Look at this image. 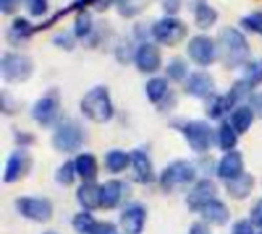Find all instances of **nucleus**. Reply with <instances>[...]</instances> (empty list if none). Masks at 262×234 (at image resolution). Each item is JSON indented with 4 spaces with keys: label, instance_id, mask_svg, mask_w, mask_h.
Segmentation results:
<instances>
[{
    "label": "nucleus",
    "instance_id": "obj_1",
    "mask_svg": "<svg viewBox=\"0 0 262 234\" xmlns=\"http://www.w3.org/2000/svg\"><path fill=\"white\" fill-rule=\"evenodd\" d=\"M250 54L249 41L239 29L233 26L221 29L218 38V57L227 69L246 66L250 60Z\"/></svg>",
    "mask_w": 262,
    "mask_h": 234
},
{
    "label": "nucleus",
    "instance_id": "obj_2",
    "mask_svg": "<svg viewBox=\"0 0 262 234\" xmlns=\"http://www.w3.org/2000/svg\"><path fill=\"white\" fill-rule=\"evenodd\" d=\"M83 116L94 123H107L114 116V104L104 86H95L84 93L80 103Z\"/></svg>",
    "mask_w": 262,
    "mask_h": 234
},
{
    "label": "nucleus",
    "instance_id": "obj_3",
    "mask_svg": "<svg viewBox=\"0 0 262 234\" xmlns=\"http://www.w3.org/2000/svg\"><path fill=\"white\" fill-rule=\"evenodd\" d=\"M180 132L186 138L190 149L196 153L209 152L216 141V133L213 132L212 126L204 120L186 121L180 127Z\"/></svg>",
    "mask_w": 262,
    "mask_h": 234
},
{
    "label": "nucleus",
    "instance_id": "obj_4",
    "mask_svg": "<svg viewBox=\"0 0 262 234\" xmlns=\"http://www.w3.org/2000/svg\"><path fill=\"white\" fill-rule=\"evenodd\" d=\"M84 144V129L77 121H63L52 135V147L60 153H75Z\"/></svg>",
    "mask_w": 262,
    "mask_h": 234
},
{
    "label": "nucleus",
    "instance_id": "obj_5",
    "mask_svg": "<svg viewBox=\"0 0 262 234\" xmlns=\"http://www.w3.org/2000/svg\"><path fill=\"white\" fill-rule=\"evenodd\" d=\"M34 72V63L29 57L17 54V52H6L0 61V74L6 83H25Z\"/></svg>",
    "mask_w": 262,
    "mask_h": 234
},
{
    "label": "nucleus",
    "instance_id": "obj_6",
    "mask_svg": "<svg viewBox=\"0 0 262 234\" xmlns=\"http://www.w3.org/2000/svg\"><path fill=\"white\" fill-rule=\"evenodd\" d=\"M152 37L164 46H177L187 35V26L184 21L173 15L163 17L152 25Z\"/></svg>",
    "mask_w": 262,
    "mask_h": 234
},
{
    "label": "nucleus",
    "instance_id": "obj_7",
    "mask_svg": "<svg viewBox=\"0 0 262 234\" xmlns=\"http://www.w3.org/2000/svg\"><path fill=\"white\" fill-rule=\"evenodd\" d=\"M196 178V169L190 161L177 159L170 162L160 176V185L163 190L169 192L178 185L190 184Z\"/></svg>",
    "mask_w": 262,
    "mask_h": 234
},
{
    "label": "nucleus",
    "instance_id": "obj_8",
    "mask_svg": "<svg viewBox=\"0 0 262 234\" xmlns=\"http://www.w3.org/2000/svg\"><path fill=\"white\" fill-rule=\"evenodd\" d=\"M15 208L17 212L28 221L37 222V224H45L51 221L54 215V208L51 201L45 198H37V196H21L15 201Z\"/></svg>",
    "mask_w": 262,
    "mask_h": 234
},
{
    "label": "nucleus",
    "instance_id": "obj_9",
    "mask_svg": "<svg viewBox=\"0 0 262 234\" xmlns=\"http://www.w3.org/2000/svg\"><path fill=\"white\" fill-rule=\"evenodd\" d=\"M187 54L198 66H210L218 58V44L212 37L195 35L187 46Z\"/></svg>",
    "mask_w": 262,
    "mask_h": 234
},
{
    "label": "nucleus",
    "instance_id": "obj_10",
    "mask_svg": "<svg viewBox=\"0 0 262 234\" xmlns=\"http://www.w3.org/2000/svg\"><path fill=\"white\" fill-rule=\"evenodd\" d=\"M216 193H218V187L212 179H201L198 181L192 190L187 195V207L190 212H201L207 204H210L212 201L216 199Z\"/></svg>",
    "mask_w": 262,
    "mask_h": 234
},
{
    "label": "nucleus",
    "instance_id": "obj_11",
    "mask_svg": "<svg viewBox=\"0 0 262 234\" xmlns=\"http://www.w3.org/2000/svg\"><path fill=\"white\" fill-rule=\"evenodd\" d=\"M215 78L204 71H196L193 74L189 75V78L186 80V92L195 98H201V100H207L212 98L215 95Z\"/></svg>",
    "mask_w": 262,
    "mask_h": 234
},
{
    "label": "nucleus",
    "instance_id": "obj_12",
    "mask_svg": "<svg viewBox=\"0 0 262 234\" xmlns=\"http://www.w3.org/2000/svg\"><path fill=\"white\" fill-rule=\"evenodd\" d=\"M135 66L143 74H154L161 67V52L154 43H141L134 55Z\"/></svg>",
    "mask_w": 262,
    "mask_h": 234
},
{
    "label": "nucleus",
    "instance_id": "obj_13",
    "mask_svg": "<svg viewBox=\"0 0 262 234\" xmlns=\"http://www.w3.org/2000/svg\"><path fill=\"white\" fill-rule=\"evenodd\" d=\"M31 167V158L28 155V152L17 149L14 150L5 166V172H3V182L5 184H11V182H17L20 178H23L28 170Z\"/></svg>",
    "mask_w": 262,
    "mask_h": 234
},
{
    "label": "nucleus",
    "instance_id": "obj_14",
    "mask_svg": "<svg viewBox=\"0 0 262 234\" xmlns=\"http://www.w3.org/2000/svg\"><path fill=\"white\" fill-rule=\"evenodd\" d=\"M244 173V159L241 152H227L216 166V176L223 181H232Z\"/></svg>",
    "mask_w": 262,
    "mask_h": 234
},
{
    "label": "nucleus",
    "instance_id": "obj_15",
    "mask_svg": "<svg viewBox=\"0 0 262 234\" xmlns=\"http://www.w3.org/2000/svg\"><path fill=\"white\" fill-rule=\"evenodd\" d=\"M58 116V98L52 95H46L34 103L32 106V118L40 126H51Z\"/></svg>",
    "mask_w": 262,
    "mask_h": 234
},
{
    "label": "nucleus",
    "instance_id": "obj_16",
    "mask_svg": "<svg viewBox=\"0 0 262 234\" xmlns=\"http://www.w3.org/2000/svg\"><path fill=\"white\" fill-rule=\"evenodd\" d=\"M147 213L143 205H130L120 216V225L126 234H141L144 230Z\"/></svg>",
    "mask_w": 262,
    "mask_h": 234
},
{
    "label": "nucleus",
    "instance_id": "obj_17",
    "mask_svg": "<svg viewBox=\"0 0 262 234\" xmlns=\"http://www.w3.org/2000/svg\"><path fill=\"white\" fill-rule=\"evenodd\" d=\"M132 156V170L140 184H150L155 181V170L154 164L149 158V155L143 150H134L130 152Z\"/></svg>",
    "mask_w": 262,
    "mask_h": 234
},
{
    "label": "nucleus",
    "instance_id": "obj_18",
    "mask_svg": "<svg viewBox=\"0 0 262 234\" xmlns=\"http://www.w3.org/2000/svg\"><path fill=\"white\" fill-rule=\"evenodd\" d=\"M77 201L86 212H94L101 207V185L95 182H83L77 189Z\"/></svg>",
    "mask_w": 262,
    "mask_h": 234
},
{
    "label": "nucleus",
    "instance_id": "obj_19",
    "mask_svg": "<svg viewBox=\"0 0 262 234\" xmlns=\"http://www.w3.org/2000/svg\"><path fill=\"white\" fill-rule=\"evenodd\" d=\"M253 189H255V178L247 172H244L238 178L226 182V190H227L229 196L235 201H243V199L249 198L252 195Z\"/></svg>",
    "mask_w": 262,
    "mask_h": 234
},
{
    "label": "nucleus",
    "instance_id": "obj_20",
    "mask_svg": "<svg viewBox=\"0 0 262 234\" xmlns=\"http://www.w3.org/2000/svg\"><path fill=\"white\" fill-rule=\"evenodd\" d=\"M201 218L204 222L207 224H213V225H226L230 221V210L229 207L223 202V201H212L210 204H207L201 212H200Z\"/></svg>",
    "mask_w": 262,
    "mask_h": 234
},
{
    "label": "nucleus",
    "instance_id": "obj_21",
    "mask_svg": "<svg viewBox=\"0 0 262 234\" xmlns=\"http://www.w3.org/2000/svg\"><path fill=\"white\" fill-rule=\"evenodd\" d=\"M75 170L83 182H94L98 176V162L92 153H81L75 158Z\"/></svg>",
    "mask_w": 262,
    "mask_h": 234
},
{
    "label": "nucleus",
    "instance_id": "obj_22",
    "mask_svg": "<svg viewBox=\"0 0 262 234\" xmlns=\"http://www.w3.org/2000/svg\"><path fill=\"white\" fill-rule=\"evenodd\" d=\"M124 185L118 179H111L101 185V207L106 210L115 208L123 198Z\"/></svg>",
    "mask_w": 262,
    "mask_h": 234
},
{
    "label": "nucleus",
    "instance_id": "obj_23",
    "mask_svg": "<svg viewBox=\"0 0 262 234\" xmlns=\"http://www.w3.org/2000/svg\"><path fill=\"white\" fill-rule=\"evenodd\" d=\"M255 116L256 115L250 106H236V109L230 115V124L233 126L238 135H244L250 130Z\"/></svg>",
    "mask_w": 262,
    "mask_h": 234
},
{
    "label": "nucleus",
    "instance_id": "obj_24",
    "mask_svg": "<svg viewBox=\"0 0 262 234\" xmlns=\"http://www.w3.org/2000/svg\"><path fill=\"white\" fill-rule=\"evenodd\" d=\"M132 162V156L130 153L124 152V150H111L106 153L104 156V166L111 173H121L124 172Z\"/></svg>",
    "mask_w": 262,
    "mask_h": 234
},
{
    "label": "nucleus",
    "instance_id": "obj_25",
    "mask_svg": "<svg viewBox=\"0 0 262 234\" xmlns=\"http://www.w3.org/2000/svg\"><path fill=\"white\" fill-rule=\"evenodd\" d=\"M238 133L236 130L233 129V126L230 124V121H224L218 132H216V143H218V147L223 150V152H232L235 150L236 144H238Z\"/></svg>",
    "mask_w": 262,
    "mask_h": 234
},
{
    "label": "nucleus",
    "instance_id": "obj_26",
    "mask_svg": "<svg viewBox=\"0 0 262 234\" xmlns=\"http://www.w3.org/2000/svg\"><path fill=\"white\" fill-rule=\"evenodd\" d=\"M218 20V12L213 6H210L206 2H200L195 6V25L200 29H209L212 28Z\"/></svg>",
    "mask_w": 262,
    "mask_h": 234
},
{
    "label": "nucleus",
    "instance_id": "obj_27",
    "mask_svg": "<svg viewBox=\"0 0 262 234\" xmlns=\"http://www.w3.org/2000/svg\"><path fill=\"white\" fill-rule=\"evenodd\" d=\"M169 90V81L164 77H154L146 83V95L150 103H160L166 98Z\"/></svg>",
    "mask_w": 262,
    "mask_h": 234
},
{
    "label": "nucleus",
    "instance_id": "obj_28",
    "mask_svg": "<svg viewBox=\"0 0 262 234\" xmlns=\"http://www.w3.org/2000/svg\"><path fill=\"white\" fill-rule=\"evenodd\" d=\"M152 0H115L117 9L121 15L124 17H134L143 12Z\"/></svg>",
    "mask_w": 262,
    "mask_h": 234
},
{
    "label": "nucleus",
    "instance_id": "obj_29",
    "mask_svg": "<svg viewBox=\"0 0 262 234\" xmlns=\"http://www.w3.org/2000/svg\"><path fill=\"white\" fill-rule=\"evenodd\" d=\"M97 224L98 222L94 219L91 212H86V210L77 213L72 218V227H74V230L78 234H91L95 230Z\"/></svg>",
    "mask_w": 262,
    "mask_h": 234
},
{
    "label": "nucleus",
    "instance_id": "obj_30",
    "mask_svg": "<svg viewBox=\"0 0 262 234\" xmlns=\"http://www.w3.org/2000/svg\"><path fill=\"white\" fill-rule=\"evenodd\" d=\"M252 90H253V89L249 86V83H247L244 78L238 80V81L230 87V90L226 93V97H227V101H229L230 107L236 106L241 100H244L246 97H249V93H252Z\"/></svg>",
    "mask_w": 262,
    "mask_h": 234
},
{
    "label": "nucleus",
    "instance_id": "obj_31",
    "mask_svg": "<svg viewBox=\"0 0 262 234\" xmlns=\"http://www.w3.org/2000/svg\"><path fill=\"white\" fill-rule=\"evenodd\" d=\"M166 74L173 81H183V80L189 78L187 77L189 75V66L183 58L175 57L173 60L169 61V64L166 67Z\"/></svg>",
    "mask_w": 262,
    "mask_h": 234
},
{
    "label": "nucleus",
    "instance_id": "obj_32",
    "mask_svg": "<svg viewBox=\"0 0 262 234\" xmlns=\"http://www.w3.org/2000/svg\"><path fill=\"white\" fill-rule=\"evenodd\" d=\"M32 32V26L28 20L25 18H15L11 25V31H9V37H11V41L14 43H18V41H23L26 40Z\"/></svg>",
    "mask_w": 262,
    "mask_h": 234
},
{
    "label": "nucleus",
    "instance_id": "obj_33",
    "mask_svg": "<svg viewBox=\"0 0 262 234\" xmlns=\"http://www.w3.org/2000/svg\"><path fill=\"white\" fill-rule=\"evenodd\" d=\"M232 107H230V104H229V101H227V97L226 95H213L212 98H210V104H209V107H207V115L212 118V120H220V118H223L224 116V113L226 112H229Z\"/></svg>",
    "mask_w": 262,
    "mask_h": 234
},
{
    "label": "nucleus",
    "instance_id": "obj_34",
    "mask_svg": "<svg viewBox=\"0 0 262 234\" xmlns=\"http://www.w3.org/2000/svg\"><path fill=\"white\" fill-rule=\"evenodd\" d=\"M92 31V17L88 11H80L75 17L74 23V34L77 38H84L91 34Z\"/></svg>",
    "mask_w": 262,
    "mask_h": 234
},
{
    "label": "nucleus",
    "instance_id": "obj_35",
    "mask_svg": "<svg viewBox=\"0 0 262 234\" xmlns=\"http://www.w3.org/2000/svg\"><path fill=\"white\" fill-rule=\"evenodd\" d=\"M75 175H77V170H75V162L74 161H66L63 162L57 172H55V181L60 184V185H72L74 181H75Z\"/></svg>",
    "mask_w": 262,
    "mask_h": 234
},
{
    "label": "nucleus",
    "instance_id": "obj_36",
    "mask_svg": "<svg viewBox=\"0 0 262 234\" xmlns=\"http://www.w3.org/2000/svg\"><path fill=\"white\" fill-rule=\"evenodd\" d=\"M249 86L252 89H255L256 86L262 84V58L259 60H255L252 63H249L246 66V72H244V77H243Z\"/></svg>",
    "mask_w": 262,
    "mask_h": 234
},
{
    "label": "nucleus",
    "instance_id": "obj_37",
    "mask_svg": "<svg viewBox=\"0 0 262 234\" xmlns=\"http://www.w3.org/2000/svg\"><path fill=\"white\" fill-rule=\"evenodd\" d=\"M243 26L249 31H253V32H258L262 35V12H255V14H250L247 17H244L241 20Z\"/></svg>",
    "mask_w": 262,
    "mask_h": 234
},
{
    "label": "nucleus",
    "instance_id": "obj_38",
    "mask_svg": "<svg viewBox=\"0 0 262 234\" xmlns=\"http://www.w3.org/2000/svg\"><path fill=\"white\" fill-rule=\"evenodd\" d=\"M25 5L34 17H41L48 11V0H25Z\"/></svg>",
    "mask_w": 262,
    "mask_h": 234
},
{
    "label": "nucleus",
    "instance_id": "obj_39",
    "mask_svg": "<svg viewBox=\"0 0 262 234\" xmlns=\"http://www.w3.org/2000/svg\"><path fill=\"white\" fill-rule=\"evenodd\" d=\"M75 34H69V32H60L54 37V43L63 49H74L75 48Z\"/></svg>",
    "mask_w": 262,
    "mask_h": 234
},
{
    "label": "nucleus",
    "instance_id": "obj_40",
    "mask_svg": "<svg viewBox=\"0 0 262 234\" xmlns=\"http://www.w3.org/2000/svg\"><path fill=\"white\" fill-rule=\"evenodd\" d=\"M255 228H256V227L252 224V221L241 219V221L235 222L233 230H232V234H258L255 231Z\"/></svg>",
    "mask_w": 262,
    "mask_h": 234
},
{
    "label": "nucleus",
    "instance_id": "obj_41",
    "mask_svg": "<svg viewBox=\"0 0 262 234\" xmlns=\"http://www.w3.org/2000/svg\"><path fill=\"white\" fill-rule=\"evenodd\" d=\"M2 110H3V113H8V115L17 112V103H15V100L14 98H9V95L5 90L2 92Z\"/></svg>",
    "mask_w": 262,
    "mask_h": 234
},
{
    "label": "nucleus",
    "instance_id": "obj_42",
    "mask_svg": "<svg viewBox=\"0 0 262 234\" xmlns=\"http://www.w3.org/2000/svg\"><path fill=\"white\" fill-rule=\"evenodd\" d=\"M250 221L255 227L262 230V198L253 205V208L250 212Z\"/></svg>",
    "mask_w": 262,
    "mask_h": 234
},
{
    "label": "nucleus",
    "instance_id": "obj_43",
    "mask_svg": "<svg viewBox=\"0 0 262 234\" xmlns=\"http://www.w3.org/2000/svg\"><path fill=\"white\" fill-rule=\"evenodd\" d=\"M249 101H250V107L253 109V112H255V115L262 120V92H256V93H252L250 95V98H249Z\"/></svg>",
    "mask_w": 262,
    "mask_h": 234
},
{
    "label": "nucleus",
    "instance_id": "obj_44",
    "mask_svg": "<svg viewBox=\"0 0 262 234\" xmlns=\"http://www.w3.org/2000/svg\"><path fill=\"white\" fill-rule=\"evenodd\" d=\"M21 2L25 0H0V9L3 14H12L18 9Z\"/></svg>",
    "mask_w": 262,
    "mask_h": 234
},
{
    "label": "nucleus",
    "instance_id": "obj_45",
    "mask_svg": "<svg viewBox=\"0 0 262 234\" xmlns=\"http://www.w3.org/2000/svg\"><path fill=\"white\" fill-rule=\"evenodd\" d=\"M91 234H118L117 227L111 222H98L95 230Z\"/></svg>",
    "mask_w": 262,
    "mask_h": 234
},
{
    "label": "nucleus",
    "instance_id": "obj_46",
    "mask_svg": "<svg viewBox=\"0 0 262 234\" xmlns=\"http://www.w3.org/2000/svg\"><path fill=\"white\" fill-rule=\"evenodd\" d=\"M161 5L164 8V11L169 15H173L180 11L181 8V0H161Z\"/></svg>",
    "mask_w": 262,
    "mask_h": 234
},
{
    "label": "nucleus",
    "instance_id": "obj_47",
    "mask_svg": "<svg viewBox=\"0 0 262 234\" xmlns=\"http://www.w3.org/2000/svg\"><path fill=\"white\" fill-rule=\"evenodd\" d=\"M189 234H212L206 222H195L192 227H190V231Z\"/></svg>",
    "mask_w": 262,
    "mask_h": 234
},
{
    "label": "nucleus",
    "instance_id": "obj_48",
    "mask_svg": "<svg viewBox=\"0 0 262 234\" xmlns=\"http://www.w3.org/2000/svg\"><path fill=\"white\" fill-rule=\"evenodd\" d=\"M45 234H57V233H54V231H46Z\"/></svg>",
    "mask_w": 262,
    "mask_h": 234
},
{
    "label": "nucleus",
    "instance_id": "obj_49",
    "mask_svg": "<svg viewBox=\"0 0 262 234\" xmlns=\"http://www.w3.org/2000/svg\"><path fill=\"white\" fill-rule=\"evenodd\" d=\"M258 234H262V230H259V231H258Z\"/></svg>",
    "mask_w": 262,
    "mask_h": 234
}]
</instances>
